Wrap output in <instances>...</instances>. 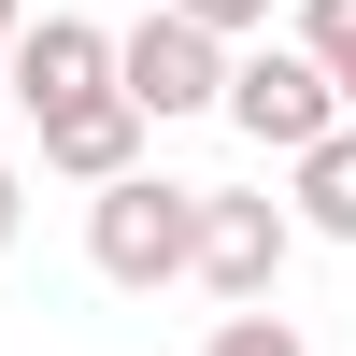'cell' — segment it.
Instances as JSON below:
<instances>
[{"mask_svg":"<svg viewBox=\"0 0 356 356\" xmlns=\"http://www.w3.org/2000/svg\"><path fill=\"white\" fill-rule=\"evenodd\" d=\"M143 129H157V114H143L129 86H100V100L43 114V171H72V186H114V171H143Z\"/></svg>","mask_w":356,"mask_h":356,"instance_id":"obj_6","label":"cell"},{"mask_svg":"<svg viewBox=\"0 0 356 356\" xmlns=\"http://www.w3.org/2000/svg\"><path fill=\"white\" fill-rule=\"evenodd\" d=\"M114 86V29H86V15H29L15 29V114L43 129V114H72V100H100Z\"/></svg>","mask_w":356,"mask_h":356,"instance_id":"obj_5","label":"cell"},{"mask_svg":"<svg viewBox=\"0 0 356 356\" xmlns=\"http://www.w3.org/2000/svg\"><path fill=\"white\" fill-rule=\"evenodd\" d=\"M228 129H243L257 157H300V143H328V129H342V86H328V57L257 29V43L228 57Z\"/></svg>","mask_w":356,"mask_h":356,"instance_id":"obj_2","label":"cell"},{"mask_svg":"<svg viewBox=\"0 0 356 356\" xmlns=\"http://www.w3.org/2000/svg\"><path fill=\"white\" fill-rule=\"evenodd\" d=\"M86 257H100V285H186L200 271V186H171V171L86 186Z\"/></svg>","mask_w":356,"mask_h":356,"instance_id":"obj_1","label":"cell"},{"mask_svg":"<svg viewBox=\"0 0 356 356\" xmlns=\"http://www.w3.org/2000/svg\"><path fill=\"white\" fill-rule=\"evenodd\" d=\"M171 15H200L214 43H257V29H271V0H171Z\"/></svg>","mask_w":356,"mask_h":356,"instance_id":"obj_10","label":"cell"},{"mask_svg":"<svg viewBox=\"0 0 356 356\" xmlns=\"http://www.w3.org/2000/svg\"><path fill=\"white\" fill-rule=\"evenodd\" d=\"M0 100H15V43H0Z\"/></svg>","mask_w":356,"mask_h":356,"instance_id":"obj_13","label":"cell"},{"mask_svg":"<svg viewBox=\"0 0 356 356\" xmlns=\"http://www.w3.org/2000/svg\"><path fill=\"white\" fill-rule=\"evenodd\" d=\"M228 57H243V43H214L200 15H171V0H157V15L114 43V86L171 129V114H228Z\"/></svg>","mask_w":356,"mask_h":356,"instance_id":"obj_3","label":"cell"},{"mask_svg":"<svg viewBox=\"0 0 356 356\" xmlns=\"http://www.w3.org/2000/svg\"><path fill=\"white\" fill-rule=\"evenodd\" d=\"M15 228H29V186H15V171H0V257H15Z\"/></svg>","mask_w":356,"mask_h":356,"instance_id":"obj_11","label":"cell"},{"mask_svg":"<svg viewBox=\"0 0 356 356\" xmlns=\"http://www.w3.org/2000/svg\"><path fill=\"white\" fill-rule=\"evenodd\" d=\"M285 243H300V200H243V186H200V285L214 300H271Z\"/></svg>","mask_w":356,"mask_h":356,"instance_id":"obj_4","label":"cell"},{"mask_svg":"<svg viewBox=\"0 0 356 356\" xmlns=\"http://www.w3.org/2000/svg\"><path fill=\"white\" fill-rule=\"evenodd\" d=\"M200 356H314V342H300V314H271V300H228Z\"/></svg>","mask_w":356,"mask_h":356,"instance_id":"obj_8","label":"cell"},{"mask_svg":"<svg viewBox=\"0 0 356 356\" xmlns=\"http://www.w3.org/2000/svg\"><path fill=\"white\" fill-rule=\"evenodd\" d=\"M285 186H300V228H314V243H356V114L285 157Z\"/></svg>","mask_w":356,"mask_h":356,"instance_id":"obj_7","label":"cell"},{"mask_svg":"<svg viewBox=\"0 0 356 356\" xmlns=\"http://www.w3.org/2000/svg\"><path fill=\"white\" fill-rule=\"evenodd\" d=\"M15 29H29V0H0V43H15Z\"/></svg>","mask_w":356,"mask_h":356,"instance_id":"obj_12","label":"cell"},{"mask_svg":"<svg viewBox=\"0 0 356 356\" xmlns=\"http://www.w3.org/2000/svg\"><path fill=\"white\" fill-rule=\"evenodd\" d=\"M300 43L328 57V86H342V114H356V0H300Z\"/></svg>","mask_w":356,"mask_h":356,"instance_id":"obj_9","label":"cell"}]
</instances>
